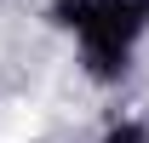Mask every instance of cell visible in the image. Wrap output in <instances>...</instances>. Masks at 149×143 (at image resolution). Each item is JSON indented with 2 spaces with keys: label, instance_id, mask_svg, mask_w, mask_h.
Returning a JSON list of instances; mask_svg holds the SVG:
<instances>
[{
  "label": "cell",
  "instance_id": "6da1fadb",
  "mask_svg": "<svg viewBox=\"0 0 149 143\" xmlns=\"http://www.w3.org/2000/svg\"><path fill=\"white\" fill-rule=\"evenodd\" d=\"M52 17L86 40V63L97 80H115L126 69L138 29L149 23V0H57Z\"/></svg>",
  "mask_w": 149,
  "mask_h": 143
},
{
  "label": "cell",
  "instance_id": "7a4b0ae2",
  "mask_svg": "<svg viewBox=\"0 0 149 143\" xmlns=\"http://www.w3.org/2000/svg\"><path fill=\"white\" fill-rule=\"evenodd\" d=\"M109 143H143V132H138V126H115Z\"/></svg>",
  "mask_w": 149,
  "mask_h": 143
}]
</instances>
